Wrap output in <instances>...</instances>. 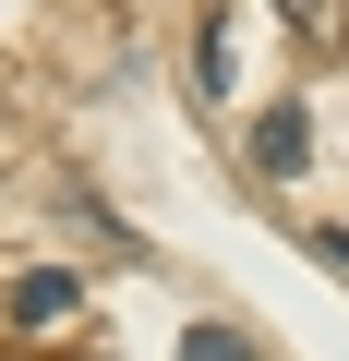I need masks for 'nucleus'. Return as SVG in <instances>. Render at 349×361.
Returning a JSON list of instances; mask_svg holds the SVG:
<instances>
[{
    "mask_svg": "<svg viewBox=\"0 0 349 361\" xmlns=\"http://www.w3.org/2000/svg\"><path fill=\"white\" fill-rule=\"evenodd\" d=\"M301 157H313V109H301V97H277V109L253 121V169H265V180H289Z\"/></svg>",
    "mask_w": 349,
    "mask_h": 361,
    "instance_id": "f257e3e1",
    "label": "nucleus"
},
{
    "mask_svg": "<svg viewBox=\"0 0 349 361\" xmlns=\"http://www.w3.org/2000/svg\"><path fill=\"white\" fill-rule=\"evenodd\" d=\"M277 13H289L313 49H337V37H349V0H277Z\"/></svg>",
    "mask_w": 349,
    "mask_h": 361,
    "instance_id": "20e7f679",
    "label": "nucleus"
},
{
    "mask_svg": "<svg viewBox=\"0 0 349 361\" xmlns=\"http://www.w3.org/2000/svg\"><path fill=\"white\" fill-rule=\"evenodd\" d=\"M13 313H25V325H61V313H73V277H61V265H37V277L13 289Z\"/></svg>",
    "mask_w": 349,
    "mask_h": 361,
    "instance_id": "f03ea898",
    "label": "nucleus"
},
{
    "mask_svg": "<svg viewBox=\"0 0 349 361\" xmlns=\"http://www.w3.org/2000/svg\"><path fill=\"white\" fill-rule=\"evenodd\" d=\"M193 85H205V97H229V25H217V13L193 25Z\"/></svg>",
    "mask_w": 349,
    "mask_h": 361,
    "instance_id": "7ed1b4c3",
    "label": "nucleus"
},
{
    "mask_svg": "<svg viewBox=\"0 0 349 361\" xmlns=\"http://www.w3.org/2000/svg\"><path fill=\"white\" fill-rule=\"evenodd\" d=\"M313 253H325V265H337V277H349V229H325V241H313Z\"/></svg>",
    "mask_w": 349,
    "mask_h": 361,
    "instance_id": "423d86ee",
    "label": "nucleus"
},
{
    "mask_svg": "<svg viewBox=\"0 0 349 361\" xmlns=\"http://www.w3.org/2000/svg\"><path fill=\"white\" fill-rule=\"evenodd\" d=\"M181 361H265V349H253L241 325H193V337H181Z\"/></svg>",
    "mask_w": 349,
    "mask_h": 361,
    "instance_id": "39448f33",
    "label": "nucleus"
}]
</instances>
